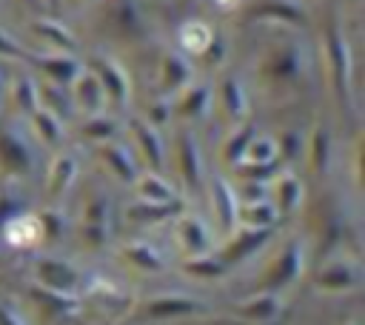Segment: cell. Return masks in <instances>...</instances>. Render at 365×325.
I'll list each match as a JSON object with an SVG mask.
<instances>
[{
    "instance_id": "obj_1",
    "label": "cell",
    "mask_w": 365,
    "mask_h": 325,
    "mask_svg": "<svg viewBox=\"0 0 365 325\" xmlns=\"http://www.w3.org/2000/svg\"><path fill=\"white\" fill-rule=\"evenodd\" d=\"M43 228H40V220L26 214V217H14L9 225H6V239L11 245H34L40 239Z\"/></svg>"
},
{
    "instance_id": "obj_2",
    "label": "cell",
    "mask_w": 365,
    "mask_h": 325,
    "mask_svg": "<svg viewBox=\"0 0 365 325\" xmlns=\"http://www.w3.org/2000/svg\"><path fill=\"white\" fill-rule=\"evenodd\" d=\"M208 40H211V31L202 23H188L182 29V46L191 48V51H205L208 48Z\"/></svg>"
},
{
    "instance_id": "obj_3",
    "label": "cell",
    "mask_w": 365,
    "mask_h": 325,
    "mask_svg": "<svg viewBox=\"0 0 365 325\" xmlns=\"http://www.w3.org/2000/svg\"><path fill=\"white\" fill-rule=\"evenodd\" d=\"M0 325H17V322L11 319V314H9V311H3V308H0Z\"/></svg>"
}]
</instances>
